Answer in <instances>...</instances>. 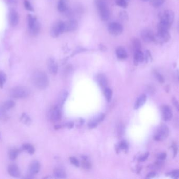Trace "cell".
Instances as JSON below:
<instances>
[{"instance_id": "obj_1", "label": "cell", "mask_w": 179, "mask_h": 179, "mask_svg": "<svg viewBox=\"0 0 179 179\" xmlns=\"http://www.w3.org/2000/svg\"><path fill=\"white\" fill-rule=\"evenodd\" d=\"M174 20V13L171 10H165L160 14L158 30H169Z\"/></svg>"}, {"instance_id": "obj_2", "label": "cell", "mask_w": 179, "mask_h": 179, "mask_svg": "<svg viewBox=\"0 0 179 179\" xmlns=\"http://www.w3.org/2000/svg\"><path fill=\"white\" fill-rule=\"evenodd\" d=\"M32 80L34 86L39 90H45L49 86L48 76L45 72L41 70L34 72L33 74Z\"/></svg>"}, {"instance_id": "obj_3", "label": "cell", "mask_w": 179, "mask_h": 179, "mask_svg": "<svg viewBox=\"0 0 179 179\" xmlns=\"http://www.w3.org/2000/svg\"><path fill=\"white\" fill-rule=\"evenodd\" d=\"M95 4L101 20L107 21L110 17V11L106 0H95Z\"/></svg>"}, {"instance_id": "obj_4", "label": "cell", "mask_w": 179, "mask_h": 179, "mask_svg": "<svg viewBox=\"0 0 179 179\" xmlns=\"http://www.w3.org/2000/svg\"><path fill=\"white\" fill-rule=\"evenodd\" d=\"M10 94L13 98H26L29 96L30 91L28 88L24 86H16L10 90Z\"/></svg>"}, {"instance_id": "obj_5", "label": "cell", "mask_w": 179, "mask_h": 179, "mask_svg": "<svg viewBox=\"0 0 179 179\" xmlns=\"http://www.w3.org/2000/svg\"><path fill=\"white\" fill-rule=\"evenodd\" d=\"M171 38L169 30H158L154 34L153 42L158 45H163L170 41Z\"/></svg>"}, {"instance_id": "obj_6", "label": "cell", "mask_w": 179, "mask_h": 179, "mask_svg": "<svg viewBox=\"0 0 179 179\" xmlns=\"http://www.w3.org/2000/svg\"><path fill=\"white\" fill-rule=\"evenodd\" d=\"M108 30L113 36H119L124 30L122 25L118 22H111L108 26Z\"/></svg>"}, {"instance_id": "obj_7", "label": "cell", "mask_w": 179, "mask_h": 179, "mask_svg": "<svg viewBox=\"0 0 179 179\" xmlns=\"http://www.w3.org/2000/svg\"><path fill=\"white\" fill-rule=\"evenodd\" d=\"M63 33V21H59L55 23L50 30V35L53 38H58Z\"/></svg>"}, {"instance_id": "obj_8", "label": "cell", "mask_w": 179, "mask_h": 179, "mask_svg": "<svg viewBox=\"0 0 179 179\" xmlns=\"http://www.w3.org/2000/svg\"><path fill=\"white\" fill-rule=\"evenodd\" d=\"M169 133V128L165 125H161L156 133L154 139L157 141H162L168 137Z\"/></svg>"}, {"instance_id": "obj_9", "label": "cell", "mask_w": 179, "mask_h": 179, "mask_svg": "<svg viewBox=\"0 0 179 179\" xmlns=\"http://www.w3.org/2000/svg\"><path fill=\"white\" fill-rule=\"evenodd\" d=\"M78 27V22L75 19H70L67 21L63 22L64 33L74 32L77 30Z\"/></svg>"}, {"instance_id": "obj_10", "label": "cell", "mask_w": 179, "mask_h": 179, "mask_svg": "<svg viewBox=\"0 0 179 179\" xmlns=\"http://www.w3.org/2000/svg\"><path fill=\"white\" fill-rule=\"evenodd\" d=\"M61 107L56 106L50 110L49 114V118L52 121L57 122L62 118V111Z\"/></svg>"}, {"instance_id": "obj_11", "label": "cell", "mask_w": 179, "mask_h": 179, "mask_svg": "<svg viewBox=\"0 0 179 179\" xmlns=\"http://www.w3.org/2000/svg\"><path fill=\"white\" fill-rule=\"evenodd\" d=\"M20 21L18 13L14 9H11L9 13V22L12 27H15L18 25Z\"/></svg>"}, {"instance_id": "obj_12", "label": "cell", "mask_w": 179, "mask_h": 179, "mask_svg": "<svg viewBox=\"0 0 179 179\" xmlns=\"http://www.w3.org/2000/svg\"><path fill=\"white\" fill-rule=\"evenodd\" d=\"M154 35V33L150 29H144L141 32V38L145 43H151L153 42Z\"/></svg>"}, {"instance_id": "obj_13", "label": "cell", "mask_w": 179, "mask_h": 179, "mask_svg": "<svg viewBox=\"0 0 179 179\" xmlns=\"http://www.w3.org/2000/svg\"><path fill=\"white\" fill-rule=\"evenodd\" d=\"M41 169V165L39 161L34 160L30 163L29 167L28 178H33L32 176L38 174Z\"/></svg>"}, {"instance_id": "obj_14", "label": "cell", "mask_w": 179, "mask_h": 179, "mask_svg": "<svg viewBox=\"0 0 179 179\" xmlns=\"http://www.w3.org/2000/svg\"><path fill=\"white\" fill-rule=\"evenodd\" d=\"M47 66H48V69L50 73L54 75L57 74L58 67V63L53 58H49L47 62Z\"/></svg>"}, {"instance_id": "obj_15", "label": "cell", "mask_w": 179, "mask_h": 179, "mask_svg": "<svg viewBox=\"0 0 179 179\" xmlns=\"http://www.w3.org/2000/svg\"><path fill=\"white\" fill-rule=\"evenodd\" d=\"M7 171L10 176L13 177L18 178L20 177L21 176L20 169L18 167L14 164H13L9 166Z\"/></svg>"}, {"instance_id": "obj_16", "label": "cell", "mask_w": 179, "mask_h": 179, "mask_svg": "<svg viewBox=\"0 0 179 179\" xmlns=\"http://www.w3.org/2000/svg\"><path fill=\"white\" fill-rule=\"evenodd\" d=\"M116 55L120 60H125L128 58V53L125 49L123 47L119 46L116 50Z\"/></svg>"}, {"instance_id": "obj_17", "label": "cell", "mask_w": 179, "mask_h": 179, "mask_svg": "<svg viewBox=\"0 0 179 179\" xmlns=\"http://www.w3.org/2000/svg\"><path fill=\"white\" fill-rule=\"evenodd\" d=\"M15 105V104L13 100H9L6 101V102L3 104L1 107V112L2 114H6L8 110L14 107Z\"/></svg>"}, {"instance_id": "obj_18", "label": "cell", "mask_w": 179, "mask_h": 179, "mask_svg": "<svg viewBox=\"0 0 179 179\" xmlns=\"http://www.w3.org/2000/svg\"><path fill=\"white\" fill-rule=\"evenodd\" d=\"M97 81L101 87L104 89L107 87L108 84L107 79L106 75L104 74H99L97 75Z\"/></svg>"}, {"instance_id": "obj_19", "label": "cell", "mask_w": 179, "mask_h": 179, "mask_svg": "<svg viewBox=\"0 0 179 179\" xmlns=\"http://www.w3.org/2000/svg\"><path fill=\"white\" fill-rule=\"evenodd\" d=\"M70 0H59L58 4V11L64 12L68 9Z\"/></svg>"}, {"instance_id": "obj_20", "label": "cell", "mask_w": 179, "mask_h": 179, "mask_svg": "<svg viewBox=\"0 0 179 179\" xmlns=\"http://www.w3.org/2000/svg\"><path fill=\"white\" fill-rule=\"evenodd\" d=\"M30 34L33 36H36L39 34L40 30H41V24L39 21H38V19L35 21L33 24L32 26L29 29Z\"/></svg>"}, {"instance_id": "obj_21", "label": "cell", "mask_w": 179, "mask_h": 179, "mask_svg": "<svg viewBox=\"0 0 179 179\" xmlns=\"http://www.w3.org/2000/svg\"><path fill=\"white\" fill-rule=\"evenodd\" d=\"M68 92L66 90H63L62 91L59 95V97L58 98V106L59 107L62 108L63 105L64 104L65 101L66 100L68 97Z\"/></svg>"}, {"instance_id": "obj_22", "label": "cell", "mask_w": 179, "mask_h": 179, "mask_svg": "<svg viewBox=\"0 0 179 179\" xmlns=\"http://www.w3.org/2000/svg\"><path fill=\"white\" fill-rule=\"evenodd\" d=\"M162 113H163V119L165 121H169L172 118V111L169 106H163L162 108Z\"/></svg>"}, {"instance_id": "obj_23", "label": "cell", "mask_w": 179, "mask_h": 179, "mask_svg": "<svg viewBox=\"0 0 179 179\" xmlns=\"http://www.w3.org/2000/svg\"><path fill=\"white\" fill-rule=\"evenodd\" d=\"M131 46L134 52L141 50V43L138 38H133L131 39Z\"/></svg>"}, {"instance_id": "obj_24", "label": "cell", "mask_w": 179, "mask_h": 179, "mask_svg": "<svg viewBox=\"0 0 179 179\" xmlns=\"http://www.w3.org/2000/svg\"><path fill=\"white\" fill-rule=\"evenodd\" d=\"M144 60H145L144 54L142 52L141 50L134 52V64L137 65L139 63L143 62Z\"/></svg>"}, {"instance_id": "obj_25", "label": "cell", "mask_w": 179, "mask_h": 179, "mask_svg": "<svg viewBox=\"0 0 179 179\" xmlns=\"http://www.w3.org/2000/svg\"><path fill=\"white\" fill-rule=\"evenodd\" d=\"M105 115L104 114H100L98 116L94 119L92 121H90V123L88 124V126L90 128H95L98 125V123H100V122L102 121L105 118Z\"/></svg>"}, {"instance_id": "obj_26", "label": "cell", "mask_w": 179, "mask_h": 179, "mask_svg": "<svg viewBox=\"0 0 179 179\" xmlns=\"http://www.w3.org/2000/svg\"><path fill=\"white\" fill-rule=\"evenodd\" d=\"M146 100H147V96L146 95H142L140 96L137 100L136 101V103H135V105H134V109H138L140 107H141V106H143V105L145 104V101H146Z\"/></svg>"}, {"instance_id": "obj_27", "label": "cell", "mask_w": 179, "mask_h": 179, "mask_svg": "<svg viewBox=\"0 0 179 179\" xmlns=\"http://www.w3.org/2000/svg\"><path fill=\"white\" fill-rule=\"evenodd\" d=\"M54 176L58 179H65L66 177V173L65 171L61 168H56L53 172Z\"/></svg>"}, {"instance_id": "obj_28", "label": "cell", "mask_w": 179, "mask_h": 179, "mask_svg": "<svg viewBox=\"0 0 179 179\" xmlns=\"http://www.w3.org/2000/svg\"><path fill=\"white\" fill-rule=\"evenodd\" d=\"M22 149L24 151H25L28 152L29 154H33L35 152V148L33 147L32 145L30 143H24L22 145Z\"/></svg>"}, {"instance_id": "obj_29", "label": "cell", "mask_w": 179, "mask_h": 179, "mask_svg": "<svg viewBox=\"0 0 179 179\" xmlns=\"http://www.w3.org/2000/svg\"><path fill=\"white\" fill-rule=\"evenodd\" d=\"M20 149L17 148H13L9 151V157L11 160H14L18 157V154L20 153Z\"/></svg>"}, {"instance_id": "obj_30", "label": "cell", "mask_w": 179, "mask_h": 179, "mask_svg": "<svg viewBox=\"0 0 179 179\" xmlns=\"http://www.w3.org/2000/svg\"><path fill=\"white\" fill-rule=\"evenodd\" d=\"M20 120L23 124L26 125H30L31 122H32V120H31L30 117L25 113H23L21 117L20 118Z\"/></svg>"}, {"instance_id": "obj_31", "label": "cell", "mask_w": 179, "mask_h": 179, "mask_svg": "<svg viewBox=\"0 0 179 179\" xmlns=\"http://www.w3.org/2000/svg\"><path fill=\"white\" fill-rule=\"evenodd\" d=\"M165 0H150L151 6L154 8H158L163 5Z\"/></svg>"}, {"instance_id": "obj_32", "label": "cell", "mask_w": 179, "mask_h": 179, "mask_svg": "<svg viewBox=\"0 0 179 179\" xmlns=\"http://www.w3.org/2000/svg\"><path fill=\"white\" fill-rule=\"evenodd\" d=\"M104 93H105V96L106 97V100L108 102H110L112 99L113 96V92L110 88L106 87L104 88Z\"/></svg>"}, {"instance_id": "obj_33", "label": "cell", "mask_w": 179, "mask_h": 179, "mask_svg": "<svg viewBox=\"0 0 179 179\" xmlns=\"http://www.w3.org/2000/svg\"><path fill=\"white\" fill-rule=\"evenodd\" d=\"M7 79V76L6 73L2 71H0V88L3 87L4 85L6 83Z\"/></svg>"}, {"instance_id": "obj_34", "label": "cell", "mask_w": 179, "mask_h": 179, "mask_svg": "<svg viewBox=\"0 0 179 179\" xmlns=\"http://www.w3.org/2000/svg\"><path fill=\"white\" fill-rule=\"evenodd\" d=\"M37 20V18L35 16H33L32 14H28L27 15V21H28V26L29 29L32 26L34 22Z\"/></svg>"}, {"instance_id": "obj_35", "label": "cell", "mask_w": 179, "mask_h": 179, "mask_svg": "<svg viewBox=\"0 0 179 179\" xmlns=\"http://www.w3.org/2000/svg\"><path fill=\"white\" fill-rule=\"evenodd\" d=\"M115 2L117 6L124 9H126L128 6V4L126 0H116Z\"/></svg>"}, {"instance_id": "obj_36", "label": "cell", "mask_w": 179, "mask_h": 179, "mask_svg": "<svg viewBox=\"0 0 179 179\" xmlns=\"http://www.w3.org/2000/svg\"><path fill=\"white\" fill-rule=\"evenodd\" d=\"M24 6L25 9L27 11H30V12L34 11V8L31 5V3L29 2L28 0H24Z\"/></svg>"}, {"instance_id": "obj_37", "label": "cell", "mask_w": 179, "mask_h": 179, "mask_svg": "<svg viewBox=\"0 0 179 179\" xmlns=\"http://www.w3.org/2000/svg\"><path fill=\"white\" fill-rule=\"evenodd\" d=\"M144 58H145V60L147 62H148L151 60H152V56L151 54V53L149 50H147L145 51V54H144Z\"/></svg>"}, {"instance_id": "obj_38", "label": "cell", "mask_w": 179, "mask_h": 179, "mask_svg": "<svg viewBox=\"0 0 179 179\" xmlns=\"http://www.w3.org/2000/svg\"><path fill=\"white\" fill-rule=\"evenodd\" d=\"M119 18L120 19H121L123 21H126L128 19V15L127 13L125 11H121L119 13Z\"/></svg>"}, {"instance_id": "obj_39", "label": "cell", "mask_w": 179, "mask_h": 179, "mask_svg": "<svg viewBox=\"0 0 179 179\" xmlns=\"http://www.w3.org/2000/svg\"><path fill=\"white\" fill-rule=\"evenodd\" d=\"M70 160L72 164L75 165V167H78L79 166V162L78 160L75 158V157H70Z\"/></svg>"}, {"instance_id": "obj_40", "label": "cell", "mask_w": 179, "mask_h": 179, "mask_svg": "<svg viewBox=\"0 0 179 179\" xmlns=\"http://www.w3.org/2000/svg\"><path fill=\"white\" fill-rule=\"evenodd\" d=\"M155 76H156V78L157 79L159 82L161 83H163L165 82V79L163 76L161 75L158 72L155 73Z\"/></svg>"}, {"instance_id": "obj_41", "label": "cell", "mask_w": 179, "mask_h": 179, "mask_svg": "<svg viewBox=\"0 0 179 179\" xmlns=\"http://www.w3.org/2000/svg\"><path fill=\"white\" fill-rule=\"evenodd\" d=\"M170 175L174 179H178L179 177V170H174L170 173Z\"/></svg>"}, {"instance_id": "obj_42", "label": "cell", "mask_w": 179, "mask_h": 179, "mask_svg": "<svg viewBox=\"0 0 179 179\" xmlns=\"http://www.w3.org/2000/svg\"><path fill=\"white\" fill-rule=\"evenodd\" d=\"M83 167L85 169H89L91 167V165L87 161H85V162H83Z\"/></svg>"}, {"instance_id": "obj_43", "label": "cell", "mask_w": 179, "mask_h": 179, "mask_svg": "<svg viewBox=\"0 0 179 179\" xmlns=\"http://www.w3.org/2000/svg\"><path fill=\"white\" fill-rule=\"evenodd\" d=\"M148 156H149V152H147V153H146L143 156H142L140 158L139 161H141V162L142 161H145V160L147 159L148 157Z\"/></svg>"}, {"instance_id": "obj_44", "label": "cell", "mask_w": 179, "mask_h": 179, "mask_svg": "<svg viewBox=\"0 0 179 179\" xmlns=\"http://www.w3.org/2000/svg\"><path fill=\"white\" fill-rule=\"evenodd\" d=\"M166 157H167V154L165 153H161L158 156V158H159V159L161 160H163L166 158Z\"/></svg>"}, {"instance_id": "obj_45", "label": "cell", "mask_w": 179, "mask_h": 179, "mask_svg": "<svg viewBox=\"0 0 179 179\" xmlns=\"http://www.w3.org/2000/svg\"><path fill=\"white\" fill-rule=\"evenodd\" d=\"M120 147L121 149H126L127 148L128 146L125 142H122L120 144Z\"/></svg>"}, {"instance_id": "obj_46", "label": "cell", "mask_w": 179, "mask_h": 179, "mask_svg": "<svg viewBox=\"0 0 179 179\" xmlns=\"http://www.w3.org/2000/svg\"><path fill=\"white\" fill-rule=\"evenodd\" d=\"M156 172H151L147 174V178H152V177H154L156 176Z\"/></svg>"}, {"instance_id": "obj_47", "label": "cell", "mask_w": 179, "mask_h": 179, "mask_svg": "<svg viewBox=\"0 0 179 179\" xmlns=\"http://www.w3.org/2000/svg\"><path fill=\"white\" fill-rule=\"evenodd\" d=\"M118 133L119 134H120V135L121 134H122L123 133H124V127H123V126L122 125H119L118 127Z\"/></svg>"}, {"instance_id": "obj_48", "label": "cell", "mask_w": 179, "mask_h": 179, "mask_svg": "<svg viewBox=\"0 0 179 179\" xmlns=\"http://www.w3.org/2000/svg\"><path fill=\"white\" fill-rule=\"evenodd\" d=\"M6 3L9 4H14L17 2V0H4Z\"/></svg>"}, {"instance_id": "obj_49", "label": "cell", "mask_w": 179, "mask_h": 179, "mask_svg": "<svg viewBox=\"0 0 179 179\" xmlns=\"http://www.w3.org/2000/svg\"><path fill=\"white\" fill-rule=\"evenodd\" d=\"M173 105L174 106L176 107V108L178 110V108H179V105H178V102H177V100H176V99L174 98L173 99Z\"/></svg>"}, {"instance_id": "obj_50", "label": "cell", "mask_w": 179, "mask_h": 179, "mask_svg": "<svg viewBox=\"0 0 179 179\" xmlns=\"http://www.w3.org/2000/svg\"><path fill=\"white\" fill-rule=\"evenodd\" d=\"M173 152L174 156H176L177 152V148L176 145H173Z\"/></svg>"}, {"instance_id": "obj_51", "label": "cell", "mask_w": 179, "mask_h": 179, "mask_svg": "<svg viewBox=\"0 0 179 179\" xmlns=\"http://www.w3.org/2000/svg\"><path fill=\"white\" fill-rule=\"evenodd\" d=\"M100 49H101V50H102V51H104V50H106V47L104 45H100Z\"/></svg>"}, {"instance_id": "obj_52", "label": "cell", "mask_w": 179, "mask_h": 179, "mask_svg": "<svg viewBox=\"0 0 179 179\" xmlns=\"http://www.w3.org/2000/svg\"><path fill=\"white\" fill-rule=\"evenodd\" d=\"M141 1H148V0H141Z\"/></svg>"}]
</instances>
